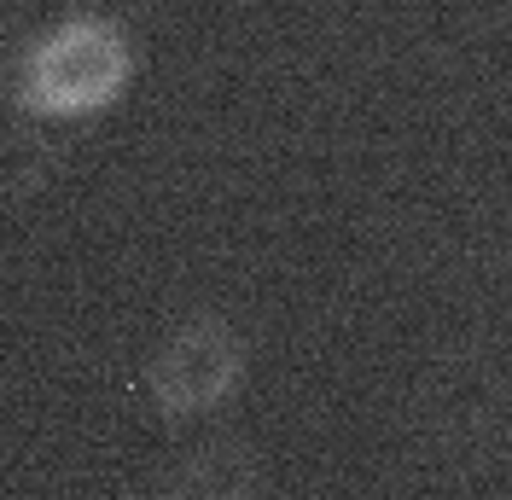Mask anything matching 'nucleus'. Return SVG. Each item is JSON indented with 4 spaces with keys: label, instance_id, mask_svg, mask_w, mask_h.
Returning a JSON list of instances; mask_svg holds the SVG:
<instances>
[{
    "label": "nucleus",
    "instance_id": "nucleus-1",
    "mask_svg": "<svg viewBox=\"0 0 512 500\" xmlns=\"http://www.w3.org/2000/svg\"><path fill=\"white\" fill-rule=\"evenodd\" d=\"M134 82V47L117 18L99 12H76L59 18L35 35L18 53L12 70V99L30 117H53V123H82L111 111Z\"/></svg>",
    "mask_w": 512,
    "mask_h": 500
},
{
    "label": "nucleus",
    "instance_id": "nucleus-2",
    "mask_svg": "<svg viewBox=\"0 0 512 500\" xmlns=\"http://www.w3.org/2000/svg\"><path fill=\"white\" fill-rule=\"evenodd\" d=\"M245 332L222 314H192L169 326L146 355V396L163 419H210L245 384Z\"/></svg>",
    "mask_w": 512,
    "mask_h": 500
}]
</instances>
